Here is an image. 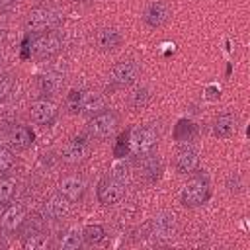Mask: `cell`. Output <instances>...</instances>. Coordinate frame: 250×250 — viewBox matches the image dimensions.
Masks as SVG:
<instances>
[{"label": "cell", "instance_id": "cell-27", "mask_svg": "<svg viewBox=\"0 0 250 250\" xmlns=\"http://www.w3.org/2000/svg\"><path fill=\"white\" fill-rule=\"evenodd\" d=\"M82 96H84V90L80 88H72L68 94H66V98H64V107H66V111L70 113V115H78L80 113V105H82Z\"/></svg>", "mask_w": 250, "mask_h": 250}, {"label": "cell", "instance_id": "cell-31", "mask_svg": "<svg viewBox=\"0 0 250 250\" xmlns=\"http://www.w3.org/2000/svg\"><path fill=\"white\" fill-rule=\"evenodd\" d=\"M16 164V156H14V150L8 148V146H0V174H6L14 168Z\"/></svg>", "mask_w": 250, "mask_h": 250}, {"label": "cell", "instance_id": "cell-18", "mask_svg": "<svg viewBox=\"0 0 250 250\" xmlns=\"http://www.w3.org/2000/svg\"><path fill=\"white\" fill-rule=\"evenodd\" d=\"M107 107V102H105V96L96 92V90H84V96H82V105H80V115H86V117H92L100 111H104Z\"/></svg>", "mask_w": 250, "mask_h": 250}, {"label": "cell", "instance_id": "cell-14", "mask_svg": "<svg viewBox=\"0 0 250 250\" xmlns=\"http://www.w3.org/2000/svg\"><path fill=\"white\" fill-rule=\"evenodd\" d=\"M199 166V150L195 146H182L178 152H176V158H174V168L178 174L182 176H189L191 172H195Z\"/></svg>", "mask_w": 250, "mask_h": 250}, {"label": "cell", "instance_id": "cell-30", "mask_svg": "<svg viewBox=\"0 0 250 250\" xmlns=\"http://www.w3.org/2000/svg\"><path fill=\"white\" fill-rule=\"evenodd\" d=\"M61 78L59 76H53V74H45V76H41V80H39V88H41V92L47 96H51L53 92H57L59 90V86H61Z\"/></svg>", "mask_w": 250, "mask_h": 250}, {"label": "cell", "instance_id": "cell-7", "mask_svg": "<svg viewBox=\"0 0 250 250\" xmlns=\"http://www.w3.org/2000/svg\"><path fill=\"white\" fill-rule=\"evenodd\" d=\"M141 66L135 59H121L109 70V82L113 88H129L139 80Z\"/></svg>", "mask_w": 250, "mask_h": 250}, {"label": "cell", "instance_id": "cell-32", "mask_svg": "<svg viewBox=\"0 0 250 250\" xmlns=\"http://www.w3.org/2000/svg\"><path fill=\"white\" fill-rule=\"evenodd\" d=\"M131 152V145H129V129H125L119 137H117V143H115V146H113V154L117 156V158H123L125 154H129Z\"/></svg>", "mask_w": 250, "mask_h": 250}, {"label": "cell", "instance_id": "cell-5", "mask_svg": "<svg viewBox=\"0 0 250 250\" xmlns=\"http://www.w3.org/2000/svg\"><path fill=\"white\" fill-rule=\"evenodd\" d=\"M92 154V139L88 135H74L70 137L61 148V160L66 166H80Z\"/></svg>", "mask_w": 250, "mask_h": 250}, {"label": "cell", "instance_id": "cell-15", "mask_svg": "<svg viewBox=\"0 0 250 250\" xmlns=\"http://www.w3.org/2000/svg\"><path fill=\"white\" fill-rule=\"evenodd\" d=\"M27 217V209L21 203H12L4 209V213L0 215V229L6 232H16L20 229V225L25 221Z\"/></svg>", "mask_w": 250, "mask_h": 250}, {"label": "cell", "instance_id": "cell-13", "mask_svg": "<svg viewBox=\"0 0 250 250\" xmlns=\"http://www.w3.org/2000/svg\"><path fill=\"white\" fill-rule=\"evenodd\" d=\"M6 143H8V148H12L14 152H21L35 143V135L27 125H12L6 133Z\"/></svg>", "mask_w": 250, "mask_h": 250}, {"label": "cell", "instance_id": "cell-1", "mask_svg": "<svg viewBox=\"0 0 250 250\" xmlns=\"http://www.w3.org/2000/svg\"><path fill=\"white\" fill-rule=\"evenodd\" d=\"M211 197V180L207 174L203 172H191L188 182L184 184L182 191H180V201L184 207L188 209H195L201 207L209 201Z\"/></svg>", "mask_w": 250, "mask_h": 250}, {"label": "cell", "instance_id": "cell-36", "mask_svg": "<svg viewBox=\"0 0 250 250\" xmlns=\"http://www.w3.org/2000/svg\"><path fill=\"white\" fill-rule=\"evenodd\" d=\"M4 72V61H2V57H0V74Z\"/></svg>", "mask_w": 250, "mask_h": 250}, {"label": "cell", "instance_id": "cell-28", "mask_svg": "<svg viewBox=\"0 0 250 250\" xmlns=\"http://www.w3.org/2000/svg\"><path fill=\"white\" fill-rule=\"evenodd\" d=\"M197 133V127L193 121L189 119H180L178 125H176V139L178 141H191Z\"/></svg>", "mask_w": 250, "mask_h": 250}, {"label": "cell", "instance_id": "cell-2", "mask_svg": "<svg viewBox=\"0 0 250 250\" xmlns=\"http://www.w3.org/2000/svg\"><path fill=\"white\" fill-rule=\"evenodd\" d=\"M61 21H62V16L55 6L37 4L25 16V29L29 33L39 35V33H47V31H57Z\"/></svg>", "mask_w": 250, "mask_h": 250}, {"label": "cell", "instance_id": "cell-29", "mask_svg": "<svg viewBox=\"0 0 250 250\" xmlns=\"http://www.w3.org/2000/svg\"><path fill=\"white\" fill-rule=\"evenodd\" d=\"M14 84H16L14 76L4 70V72L0 74V104L10 98V94H12V90H14Z\"/></svg>", "mask_w": 250, "mask_h": 250}, {"label": "cell", "instance_id": "cell-10", "mask_svg": "<svg viewBox=\"0 0 250 250\" xmlns=\"http://www.w3.org/2000/svg\"><path fill=\"white\" fill-rule=\"evenodd\" d=\"M172 18V8L166 0H152L150 4L145 6V10L141 12V20L146 27L150 29H158L162 25H166Z\"/></svg>", "mask_w": 250, "mask_h": 250}, {"label": "cell", "instance_id": "cell-16", "mask_svg": "<svg viewBox=\"0 0 250 250\" xmlns=\"http://www.w3.org/2000/svg\"><path fill=\"white\" fill-rule=\"evenodd\" d=\"M70 205H72V203H70L62 193L55 191V193H51V195L47 197V201H45V217L51 219V221H62V219L70 213Z\"/></svg>", "mask_w": 250, "mask_h": 250}, {"label": "cell", "instance_id": "cell-24", "mask_svg": "<svg viewBox=\"0 0 250 250\" xmlns=\"http://www.w3.org/2000/svg\"><path fill=\"white\" fill-rule=\"evenodd\" d=\"M16 178L8 174H0V205H8L16 193Z\"/></svg>", "mask_w": 250, "mask_h": 250}, {"label": "cell", "instance_id": "cell-4", "mask_svg": "<svg viewBox=\"0 0 250 250\" xmlns=\"http://www.w3.org/2000/svg\"><path fill=\"white\" fill-rule=\"evenodd\" d=\"M158 139H160V133L152 123L129 127V145L135 156H145L154 152L158 146Z\"/></svg>", "mask_w": 250, "mask_h": 250}, {"label": "cell", "instance_id": "cell-34", "mask_svg": "<svg viewBox=\"0 0 250 250\" xmlns=\"http://www.w3.org/2000/svg\"><path fill=\"white\" fill-rule=\"evenodd\" d=\"M14 2H16V0H0V12H6L8 8H12Z\"/></svg>", "mask_w": 250, "mask_h": 250}, {"label": "cell", "instance_id": "cell-35", "mask_svg": "<svg viewBox=\"0 0 250 250\" xmlns=\"http://www.w3.org/2000/svg\"><path fill=\"white\" fill-rule=\"evenodd\" d=\"M74 4H90V2H94V0H72Z\"/></svg>", "mask_w": 250, "mask_h": 250}, {"label": "cell", "instance_id": "cell-21", "mask_svg": "<svg viewBox=\"0 0 250 250\" xmlns=\"http://www.w3.org/2000/svg\"><path fill=\"white\" fill-rule=\"evenodd\" d=\"M150 225L154 227V230H152L150 234H154V236H162V238H170V236H174V215H170V213L158 215V217L152 219Z\"/></svg>", "mask_w": 250, "mask_h": 250}, {"label": "cell", "instance_id": "cell-26", "mask_svg": "<svg viewBox=\"0 0 250 250\" xmlns=\"http://www.w3.org/2000/svg\"><path fill=\"white\" fill-rule=\"evenodd\" d=\"M82 238L86 244H100L104 238H105V229L104 225L100 223H92V225H86L82 229Z\"/></svg>", "mask_w": 250, "mask_h": 250}, {"label": "cell", "instance_id": "cell-22", "mask_svg": "<svg viewBox=\"0 0 250 250\" xmlns=\"http://www.w3.org/2000/svg\"><path fill=\"white\" fill-rule=\"evenodd\" d=\"M21 242H23V248H27V250H49L53 246V238L47 232V229L39 230V232H35L31 236L21 238Z\"/></svg>", "mask_w": 250, "mask_h": 250}, {"label": "cell", "instance_id": "cell-33", "mask_svg": "<svg viewBox=\"0 0 250 250\" xmlns=\"http://www.w3.org/2000/svg\"><path fill=\"white\" fill-rule=\"evenodd\" d=\"M225 186H227L229 193H240L242 188H244V184H242V176H240L238 172H230V174L227 176V180H225Z\"/></svg>", "mask_w": 250, "mask_h": 250}, {"label": "cell", "instance_id": "cell-17", "mask_svg": "<svg viewBox=\"0 0 250 250\" xmlns=\"http://www.w3.org/2000/svg\"><path fill=\"white\" fill-rule=\"evenodd\" d=\"M238 129V117L232 111L219 113L213 121V135L217 139H230Z\"/></svg>", "mask_w": 250, "mask_h": 250}, {"label": "cell", "instance_id": "cell-9", "mask_svg": "<svg viewBox=\"0 0 250 250\" xmlns=\"http://www.w3.org/2000/svg\"><path fill=\"white\" fill-rule=\"evenodd\" d=\"M29 119L39 127H53L59 119V105L49 98H37L29 104Z\"/></svg>", "mask_w": 250, "mask_h": 250}, {"label": "cell", "instance_id": "cell-8", "mask_svg": "<svg viewBox=\"0 0 250 250\" xmlns=\"http://www.w3.org/2000/svg\"><path fill=\"white\" fill-rule=\"evenodd\" d=\"M96 197L104 207H113L125 197V184L115 176H104L96 186Z\"/></svg>", "mask_w": 250, "mask_h": 250}, {"label": "cell", "instance_id": "cell-25", "mask_svg": "<svg viewBox=\"0 0 250 250\" xmlns=\"http://www.w3.org/2000/svg\"><path fill=\"white\" fill-rule=\"evenodd\" d=\"M150 100H152L150 90H148L146 86H141V88H137V90L131 94L129 104H131V109H133V111H141V109H145V107L150 104Z\"/></svg>", "mask_w": 250, "mask_h": 250}, {"label": "cell", "instance_id": "cell-11", "mask_svg": "<svg viewBox=\"0 0 250 250\" xmlns=\"http://www.w3.org/2000/svg\"><path fill=\"white\" fill-rule=\"evenodd\" d=\"M57 191L62 193L70 203H80L88 193V182L80 174H66L59 180Z\"/></svg>", "mask_w": 250, "mask_h": 250}, {"label": "cell", "instance_id": "cell-19", "mask_svg": "<svg viewBox=\"0 0 250 250\" xmlns=\"http://www.w3.org/2000/svg\"><path fill=\"white\" fill-rule=\"evenodd\" d=\"M139 158H141L143 178L146 182H158L160 176H162V160H160V156L150 152V154H145V156H139Z\"/></svg>", "mask_w": 250, "mask_h": 250}, {"label": "cell", "instance_id": "cell-23", "mask_svg": "<svg viewBox=\"0 0 250 250\" xmlns=\"http://www.w3.org/2000/svg\"><path fill=\"white\" fill-rule=\"evenodd\" d=\"M82 244H84L82 230L68 229V230L61 232V238H59V248L61 250H78V248H82Z\"/></svg>", "mask_w": 250, "mask_h": 250}, {"label": "cell", "instance_id": "cell-6", "mask_svg": "<svg viewBox=\"0 0 250 250\" xmlns=\"http://www.w3.org/2000/svg\"><path fill=\"white\" fill-rule=\"evenodd\" d=\"M62 49V39L57 31H47V33H39L35 35V39L29 43V55L35 61H45L55 57L59 51Z\"/></svg>", "mask_w": 250, "mask_h": 250}, {"label": "cell", "instance_id": "cell-3", "mask_svg": "<svg viewBox=\"0 0 250 250\" xmlns=\"http://www.w3.org/2000/svg\"><path fill=\"white\" fill-rule=\"evenodd\" d=\"M119 123H121L119 113L115 109H111V107H105L104 111L88 117L86 135L90 139H94V141H105V139H109L117 131Z\"/></svg>", "mask_w": 250, "mask_h": 250}, {"label": "cell", "instance_id": "cell-12", "mask_svg": "<svg viewBox=\"0 0 250 250\" xmlns=\"http://www.w3.org/2000/svg\"><path fill=\"white\" fill-rule=\"evenodd\" d=\"M92 41H94V47L102 53H111L115 49H119L123 45V35L119 29L115 27H98L92 35Z\"/></svg>", "mask_w": 250, "mask_h": 250}, {"label": "cell", "instance_id": "cell-20", "mask_svg": "<svg viewBox=\"0 0 250 250\" xmlns=\"http://www.w3.org/2000/svg\"><path fill=\"white\" fill-rule=\"evenodd\" d=\"M39 230H45V219L41 215H37V213H31V215L27 213L25 221L20 225L16 234H20V238H25V236H31V234H35Z\"/></svg>", "mask_w": 250, "mask_h": 250}]
</instances>
